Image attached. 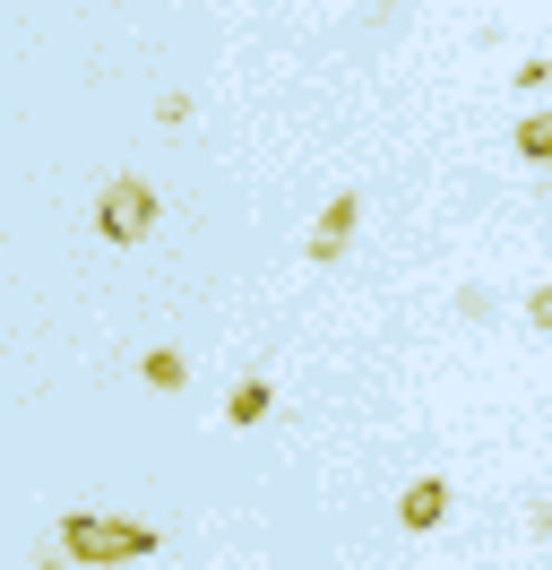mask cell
<instances>
[{
    "label": "cell",
    "instance_id": "6da1fadb",
    "mask_svg": "<svg viewBox=\"0 0 552 570\" xmlns=\"http://www.w3.org/2000/svg\"><path fill=\"white\" fill-rule=\"evenodd\" d=\"M61 553L69 562H138V553H156V528H138V519H61Z\"/></svg>",
    "mask_w": 552,
    "mask_h": 570
},
{
    "label": "cell",
    "instance_id": "7a4b0ae2",
    "mask_svg": "<svg viewBox=\"0 0 552 570\" xmlns=\"http://www.w3.org/2000/svg\"><path fill=\"white\" fill-rule=\"evenodd\" d=\"M96 225H103V243H138V234L156 225V190H147V181H112Z\"/></svg>",
    "mask_w": 552,
    "mask_h": 570
},
{
    "label": "cell",
    "instance_id": "3957f363",
    "mask_svg": "<svg viewBox=\"0 0 552 570\" xmlns=\"http://www.w3.org/2000/svg\"><path fill=\"white\" fill-rule=\"evenodd\" d=\"M345 234H354V199H337V208L319 216V234H310V259H337Z\"/></svg>",
    "mask_w": 552,
    "mask_h": 570
},
{
    "label": "cell",
    "instance_id": "277c9868",
    "mask_svg": "<svg viewBox=\"0 0 552 570\" xmlns=\"http://www.w3.org/2000/svg\"><path fill=\"white\" fill-rule=\"evenodd\" d=\"M441 510H448V493H441V484H414V493L397 501V519H406V528H441Z\"/></svg>",
    "mask_w": 552,
    "mask_h": 570
},
{
    "label": "cell",
    "instance_id": "5b68a950",
    "mask_svg": "<svg viewBox=\"0 0 552 570\" xmlns=\"http://www.w3.org/2000/svg\"><path fill=\"white\" fill-rule=\"evenodd\" d=\"M268 381H241V390H234V415H225V424H241V432H250V424H259V415H268Z\"/></svg>",
    "mask_w": 552,
    "mask_h": 570
},
{
    "label": "cell",
    "instance_id": "8992f818",
    "mask_svg": "<svg viewBox=\"0 0 552 570\" xmlns=\"http://www.w3.org/2000/svg\"><path fill=\"white\" fill-rule=\"evenodd\" d=\"M181 372H190V363L172 355V346H156V355H147V381H156V390H181Z\"/></svg>",
    "mask_w": 552,
    "mask_h": 570
},
{
    "label": "cell",
    "instance_id": "52a82bcc",
    "mask_svg": "<svg viewBox=\"0 0 552 570\" xmlns=\"http://www.w3.org/2000/svg\"><path fill=\"white\" fill-rule=\"evenodd\" d=\"M518 156H535V165H544V156H552V112H535V121L518 130Z\"/></svg>",
    "mask_w": 552,
    "mask_h": 570
},
{
    "label": "cell",
    "instance_id": "ba28073f",
    "mask_svg": "<svg viewBox=\"0 0 552 570\" xmlns=\"http://www.w3.org/2000/svg\"><path fill=\"white\" fill-rule=\"evenodd\" d=\"M526 312H535V328H552V285H535V303H526Z\"/></svg>",
    "mask_w": 552,
    "mask_h": 570
}]
</instances>
